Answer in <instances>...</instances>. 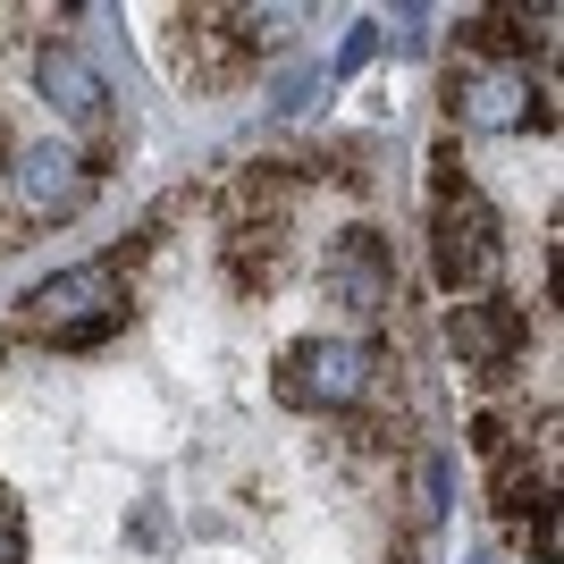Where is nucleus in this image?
I'll return each instance as SVG.
<instances>
[{
	"mask_svg": "<svg viewBox=\"0 0 564 564\" xmlns=\"http://www.w3.org/2000/svg\"><path fill=\"white\" fill-rule=\"evenodd\" d=\"M430 169H438V194H430V253H438V279H447L455 295H489L497 261H506V236H497L489 194L464 186L447 152H438Z\"/></svg>",
	"mask_w": 564,
	"mask_h": 564,
	"instance_id": "obj_1",
	"label": "nucleus"
},
{
	"mask_svg": "<svg viewBox=\"0 0 564 564\" xmlns=\"http://www.w3.org/2000/svg\"><path fill=\"white\" fill-rule=\"evenodd\" d=\"M25 321L59 346H101L110 329H127V261L101 253V261H76L59 279H43L25 295Z\"/></svg>",
	"mask_w": 564,
	"mask_h": 564,
	"instance_id": "obj_2",
	"label": "nucleus"
},
{
	"mask_svg": "<svg viewBox=\"0 0 564 564\" xmlns=\"http://www.w3.org/2000/svg\"><path fill=\"white\" fill-rule=\"evenodd\" d=\"M362 388H371V354L354 346V337H304V346H286V362H279L286 404H354Z\"/></svg>",
	"mask_w": 564,
	"mask_h": 564,
	"instance_id": "obj_3",
	"label": "nucleus"
},
{
	"mask_svg": "<svg viewBox=\"0 0 564 564\" xmlns=\"http://www.w3.org/2000/svg\"><path fill=\"white\" fill-rule=\"evenodd\" d=\"M447 346L464 354V371L506 379V362H514V346H522V312L506 304V295H464V304L447 312Z\"/></svg>",
	"mask_w": 564,
	"mask_h": 564,
	"instance_id": "obj_4",
	"label": "nucleus"
},
{
	"mask_svg": "<svg viewBox=\"0 0 564 564\" xmlns=\"http://www.w3.org/2000/svg\"><path fill=\"white\" fill-rule=\"evenodd\" d=\"M455 118H464V127H489V135L522 127V118H531V68H522V59H471V68L455 76Z\"/></svg>",
	"mask_w": 564,
	"mask_h": 564,
	"instance_id": "obj_5",
	"label": "nucleus"
},
{
	"mask_svg": "<svg viewBox=\"0 0 564 564\" xmlns=\"http://www.w3.org/2000/svg\"><path fill=\"white\" fill-rule=\"evenodd\" d=\"M329 286L346 295L354 312H388L397 304V261H388V245H379V228H346L329 253Z\"/></svg>",
	"mask_w": 564,
	"mask_h": 564,
	"instance_id": "obj_6",
	"label": "nucleus"
},
{
	"mask_svg": "<svg viewBox=\"0 0 564 564\" xmlns=\"http://www.w3.org/2000/svg\"><path fill=\"white\" fill-rule=\"evenodd\" d=\"M18 194H25V212H76L85 194H94V169L76 161L68 143H43V152H25L18 161Z\"/></svg>",
	"mask_w": 564,
	"mask_h": 564,
	"instance_id": "obj_7",
	"label": "nucleus"
},
{
	"mask_svg": "<svg viewBox=\"0 0 564 564\" xmlns=\"http://www.w3.org/2000/svg\"><path fill=\"white\" fill-rule=\"evenodd\" d=\"M34 76H43V94L59 101L68 118H94V127H101V110H110V85L85 68V51H76V43H43V51H34Z\"/></svg>",
	"mask_w": 564,
	"mask_h": 564,
	"instance_id": "obj_8",
	"label": "nucleus"
},
{
	"mask_svg": "<svg viewBox=\"0 0 564 564\" xmlns=\"http://www.w3.org/2000/svg\"><path fill=\"white\" fill-rule=\"evenodd\" d=\"M371 51H379V25H354V34H346V51H337V76H354L362 59H371Z\"/></svg>",
	"mask_w": 564,
	"mask_h": 564,
	"instance_id": "obj_9",
	"label": "nucleus"
},
{
	"mask_svg": "<svg viewBox=\"0 0 564 564\" xmlns=\"http://www.w3.org/2000/svg\"><path fill=\"white\" fill-rule=\"evenodd\" d=\"M0 564H25V522H18V506H0Z\"/></svg>",
	"mask_w": 564,
	"mask_h": 564,
	"instance_id": "obj_10",
	"label": "nucleus"
}]
</instances>
